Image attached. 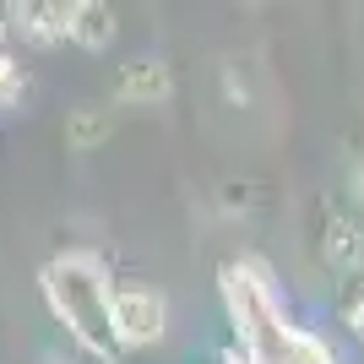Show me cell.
Wrapping results in <instances>:
<instances>
[{
	"label": "cell",
	"instance_id": "6da1fadb",
	"mask_svg": "<svg viewBox=\"0 0 364 364\" xmlns=\"http://www.w3.org/2000/svg\"><path fill=\"white\" fill-rule=\"evenodd\" d=\"M44 289H49V304L65 316V326H71L82 343H87L92 353H114V321H109V283L104 272H98V261L87 256H65L55 261L44 272Z\"/></svg>",
	"mask_w": 364,
	"mask_h": 364
},
{
	"label": "cell",
	"instance_id": "ba28073f",
	"mask_svg": "<svg viewBox=\"0 0 364 364\" xmlns=\"http://www.w3.org/2000/svg\"><path fill=\"white\" fill-rule=\"evenodd\" d=\"M348 321H353V326H359V332H364V289H359V294H353V299H348Z\"/></svg>",
	"mask_w": 364,
	"mask_h": 364
},
{
	"label": "cell",
	"instance_id": "8992f818",
	"mask_svg": "<svg viewBox=\"0 0 364 364\" xmlns=\"http://www.w3.org/2000/svg\"><path fill=\"white\" fill-rule=\"evenodd\" d=\"M98 136H109V120H104V114H76V125H71V141H76V147H92Z\"/></svg>",
	"mask_w": 364,
	"mask_h": 364
},
{
	"label": "cell",
	"instance_id": "3957f363",
	"mask_svg": "<svg viewBox=\"0 0 364 364\" xmlns=\"http://www.w3.org/2000/svg\"><path fill=\"white\" fill-rule=\"evenodd\" d=\"M65 33L87 49H104L109 38H114V16H109L104 6H65Z\"/></svg>",
	"mask_w": 364,
	"mask_h": 364
},
{
	"label": "cell",
	"instance_id": "52a82bcc",
	"mask_svg": "<svg viewBox=\"0 0 364 364\" xmlns=\"http://www.w3.org/2000/svg\"><path fill=\"white\" fill-rule=\"evenodd\" d=\"M16 92H22V65L11 55H0V104H11Z\"/></svg>",
	"mask_w": 364,
	"mask_h": 364
},
{
	"label": "cell",
	"instance_id": "7a4b0ae2",
	"mask_svg": "<svg viewBox=\"0 0 364 364\" xmlns=\"http://www.w3.org/2000/svg\"><path fill=\"white\" fill-rule=\"evenodd\" d=\"M109 321H114V337L125 343H152L164 332V299L152 289H125L109 299Z\"/></svg>",
	"mask_w": 364,
	"mask_h": 364
},
{
	"label": "cell",
	"instance_id": "277c9868",
	"mask_svg": "<svg viewBox=\"0 0 364 364\" xmlns=\"http://www.w3.org/2000/svg\"><path fill=\"white\" fill-rule=\"evenodd\" d=\"M168 92V71L158 60H136V65H125L120 76V98H131V104H152V98H164Z\"/></svg>",
	"mask_w": 364,
	"mask_h": 364
},
{
	"label": "cell",
	"instance_id": "5b68a950",
	"mask_svg": "<svg viewBox=\"0 0 364 364\" xmlns=\"http://www.w3.org/2000/svg\"><path fill=\"white\" fill-rule=\"evenodd\" d=\"M332 240H326V256L337 261V267H348V261H359V234H353L348 223H343V218H332Z\"/></svg>",
	"mask_w": 364,
	"mask_h": 364
}]
</instances>
